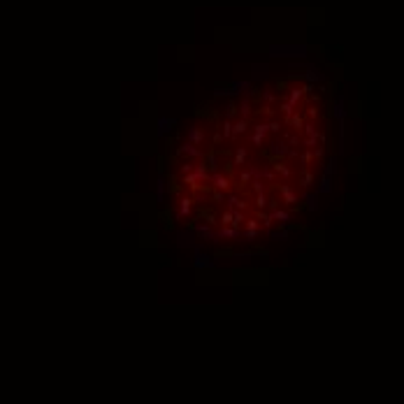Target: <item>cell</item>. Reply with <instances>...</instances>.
Masks as SVG:
<instances>
[{"mask_svg": "<svg viewBox=\"0 0 404 404\" xmlns=\"http://www.w3.org/2000/svg\"><path fill=\"white\" fill-rule=\"evenodd\" d=\"M242 228H244V230H256V232H263V225H260V221L256 219V216H251V219L246 216L244 223H242Z\"/></svg>", "mask_w": 404, "mask_h": 404, "instance_id": "14", "label": "cell"}, {"mask_svg": "<svg viewBox=\"0 0 404 404\" xmlns=\"http://www.w3.org/2000/svg\"><path fill=\"white\" fill-rule=\"evenodd\" d=\"M249 163H253V153H251V149H249V144L235 146V151H232V160L228 163V165H230L228 172L232 175V172H237V170L246 168Z\"/></svg>", "mask_w": 404, "mask_h": 404, "instance_id": "2", "label": "cell"}, {"mask_svg": "<svg viewBox=\"0 0 404 404\" xmlns=\"http://www.w3.org/2000/svg\"><path fill=\"white\" fill-rule=\"evenodd\" d=\"M202 163H205L207 168H209V172H216V170H221V156L216 153V149H209V151L205 153Z\"/></svg>", "mask_w": 404, "mask_h": 404, "instance_id": "12", "label": "cell"}, {"mask_svg": "<svg viewBox=\"0 0 404 404\" xmlns=\"http://www.w3.org/2000/svg\"><path fill=\"white\" fill-rule=\"evenodd\" d=\"M269 195H272V191L256 193V195H253V200H251L253 212H269Z\"/></svg>", "mask_w": 404, "mask_h": 404, "instance_id": "9", "label": "cell"}, {"mask_svg": "<svg viewBox=\"0 0 404 404\" xmlns=\"http://www.w3.org/2000/svg\"><path fill=\"white\" fill-rule=\"evenodd\" d=\"M260 237V232H256V230H242V237L239 239H244V242H256Z\"/></svg>", "mask_w": 404, "mask_h": 404, "instance_id": "18", "label": "cell"}, {"mask_svg": "<svg viewBox=\"0 0 404 404\" xmlns=\"http://www.w3.org/2000/svg\"><path fill=\"white\" fill-rule=\"evenodd\" d=\"M181 181L188 183V186H195V181H198V179H195V175H193V172H188V175H181Z\"/></svg>", "mask_w": 404, "mask_h": 404, "instance_id": "21", "label": "cell"}, {"mask_svg": "<svg viewBox=\"0 0 404 404\" xmlns=\"http://www.w3.org/2000/svg\"><path fill=\"white\" fill-rule=\"evenodd\" d=\"M244 219H246V212H232V225L235 228H239L244 223Z\"/></svg>", "mask_w": 404, "mask_h": 404, "instance_id": "19", "label": "cell"}, {"mask_svg": "<svg viewBox=\"0 0 404 404\" xmlns=\"http://www.w3.org/2000/svg\"><path fill=\"white\" fill-rule=\"evenodd\" d=\"M225 195H228V193H223V191H212V202H214V205H219V202H223V200H225Z\"/></svg>", "mask_w": 404, "mask_h": 404, "instance_id": "20", "label": "cell"}, {"mask_svg": "<svg viewBox=\"0 0 404 404\" xmlns=\"http://www.w3.org/2000/svg\"><path fill=\"white\" fill-rule=\"evenodd\" d=\"M209 183H212L214 191L230 193V188H232V175L225 172V170H216V172H212V177H209Z\"/></svg>", "mask_w": 404, "mask_h": 404, "instance_id": "3", "label": "cell"}, {"mask_svg": "<svg viewBox=\"0 0 404 404\" xmlns=\"http://www.w3.org/2000/svg\"><path fill=\"white\" fill-rule=\"evenodd\" d=\"M193 168H195V163H183V165H181V175H188V172H193Z\"/></svg>", "mask_w": 404, "mask_h": 404, "instance_id": "22", "label": "cell"}, {"mask_svg": "<svg viewBox=\"0 0 404 404\" xmlns=\"http://www.w3.org/2000/svg\"><path fill=\"white\" fill-rule=\"evenodd\" d=\"M249 188H251L253 195H256V193H265V191H269L267 181H263V179H253V181L249 183Z\"/></svg>", "mask_w": 404, "mask_h": 404, "instance_id": "16", "label": "cell"}, {"mask_svg": "<svg viewBox=\"0 0 404 404\" xmlns=\"http://www.w3.org/2000/svg\"><path fill=\"white\" fill-rule=\"evenodd\" d=\"M272 172L276 175V181H290L295 177V170L290 168L286 160H274L272 163Z\"/></svg>", "mask_w": 404, "mask_h": 404, "instance_id": "5", "label": "cell"}, {"mask_svg": "<svg viewBox=\"0 0 404 404\" xmlns=\"http://www.w3.org/2000/svg\"><path fill=\"white\" fill-rule=\"evenodd\" d=\"M219 223L221 225H232V209H223L221 216H219Z\"/></svg>", "mask_w": 404, "mask_h": 404, "instance_id": "17", "label": "cell"}, {"mask_svg": "<svg viewBox=\"0 0 404 404\" xmlns=\"http://www.w3.org/2000/svg\"><path fill=\"white\" fill-rule=\"evenodd\" d=\"M295 179H298V188H309V186L316 183V175H314V170H309V168H300Z\"/></svg>", "mask_w": 404, "mask_h": 404, "instance_id": "8", "label": "cell"}, {"mask_svg": "<svg viewBox=\"0 0 404 404\" xmlns=\"http://www.w3.org/2000/svg\"><path fill=\"white\" fill-rule=\"evenodd\" d=\"M290 216H293V214H290L286 207H279V209H274V212H272V219H274V221H281V223L290 221Z\"/></svg>", "mask_w": 404, "mask_h": 404, "instance_id": "15", "label": "cell"}, {"mask_svg": "<svg viewBox=\"0 0 404 404\" xmlns=\"http://www.w3.org/2000/svg\"><path fill=\"white\" fill-rule=\"evenodd\" d=\"M225 209H232V212H249V207H251V202H246L244 198H242V193L239 191H230L228 195H225Z\"/></svg>", "mask_w": 404, "mask_h": 404, "instance_id": "4", "label": "cell"}, {"mask_svg": "<svg viewBox=\"0 0 404 404\" xmlns=\"http://www.w3.org/2000/svg\"><path fill=\"white\" fill-rule=\"evenodd\" d=\"M186 142H191V144H195V146H202L207 142V130L193 126V128L188 130V139H186Z\"/></svg>", "mask_w": 404, "mask_h": 404, "instance_id": "13", "label": "cell"}, {"mask_svg": "<svg viewBox=\"0 0 404 404\" xmlns=\"http://www.w3.org/2000/svg\"><path fill=\"white\" fill-rule=\"evenodd\" d=\"M232 133H235V139L249 135L251 133V119H237V121H232Z\"/></svg>", "mask_w": 404, "mask_h": 404, "instance_id": "11", "label": "cell"}, {"mask_svg": "<svg viewBox=\"0 0 404 404\" xmlns=\"http://www.w3.org/2000/svg\"><path fill=\"white\" fill-rule=\"evenodd\" d=\"M276 198L281 202V207H293L300 202V188L293 186L290 181H279V188H276Z\"/></svg>", "mask_w": 404, "mask_h": 404, "instance_id": "1", "label": "cell"}, {"mask_svg": "<svg viewBox=\"0 0 404 404\" xmlns=\"http://www.w3.org/2000/svg\"><path fill=\"white\" fill-rule=\"evenodd\" d=\"M193 202H195V200H193L191 195H179V205H177V212H175L177 221H183V219H188V216H191Z\"/></svg>", "mask_w": 404, "mask_h": 404, "instance_id": "6", "label": "cell"}, {"mask_svg": "<svg viewBox=\"0 0 404 404\" xmlns=\"http://www.w3.org/2000/svg\"><path fill=\"white\" fill-rule=\"evenodd\" d=\"M177 156H179V158H183V156H188V158L202 160V158H205V151H200V146L191 144V142H186V144H181V146H179V149H177Z\"/></svg>", "mask_w": 404, "mask_h": 404, "instance_id": "7", "label": "cell"}, {"mask_svg": "<svg viewBox=\"0 0 404 404\" xmlns=\"http://www.w3.org/2000/svg\"><path fill=\"white\" fill-rule=\"evenodd\" d=\"M239 237H242V230L235 225H221V230L216 232V239H228V242H239Z\"/></svg>", "mask_w": 404, "mask_h": 404, "instance_id": "10", "label": "cell"}]
</instances>
